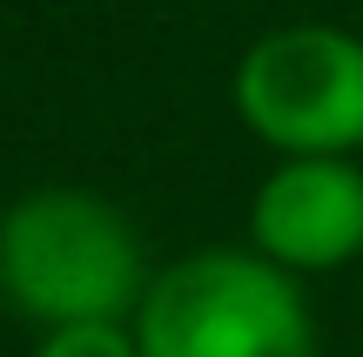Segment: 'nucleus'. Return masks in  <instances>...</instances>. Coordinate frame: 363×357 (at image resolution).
<instances>
[{
    "mask_svg": "<svg viewBox=\"0 0 363 357\" xmlns=\"http://www.w3.org/2000/svg\"><path fill=\"white\" fill-rule=\"evenodd\" d=\"M128 331L142 357H316L310 297L256 250H195L162 263Z\"/></svg>",
    "mask_w": 363,
    "mask_h": 357,
    "instance_id": "nucleus-2",
    "label": "nucleus"
},
{
    "mask_svg": "<svg viewBox=\"0 0 363 357\" xmlns=\"http://www.w3.org/2000/svg\"><path fill=\"white\" fill-rule=\"evenodd\" d=\"M148 277L142 229L94 189H27L0 209V297L34 331L128 324Z\"/></svg>",
    "mask_w": 363,
    "mask_h": 357,
    "instance_id": "nucleus-1",
    "label": "nucleus"
},
{
    "mask_svg": "<svg viewBox=\"0 0 363 357\" xmlns=\"http://www.w3.org/2000/svg\"><path fill=\"white\" fill-rule=\"evenodd\" d=\"M34 357H142L128 324H67V331H40Z\"/></svg>",
    "mask_w": 363,
    "mask_h": 357,
    "instance_id": "nucleus-5",
    "label": "nucleus"
},
{
    "mask_svg": "<svg viewBox=\"0 0 363 357\" xmlns=\"http://www.w3.org/2000/svg\"><path fill=\"white\" fill-rule=\"evenodd\" d=\"M249 250L283 277H330L363 256V162L296 155L249 196Z\"/></svg>",
    "mask_w": 363,
    "mask_h": 357,
    "instance_id": "nucleus-4",
    "label": "nucleus"
},
{
    "mask_svg": "<svg viewBox=\"0 0 363 357\" xmlns=\"http://www.w3.org/2000/svg\"><path fill=\"white\" fill-rule=\"evenodd\" d=\"M235 121L276 148L296 155H363V34L330 21H289L242 48L229 75Z\"/></svg>",
    "mask_w": 363,
    "mask_h": 357,
    "instance_id": "nucleus-3",
    "label": "nucleus"
}]
</instances>
